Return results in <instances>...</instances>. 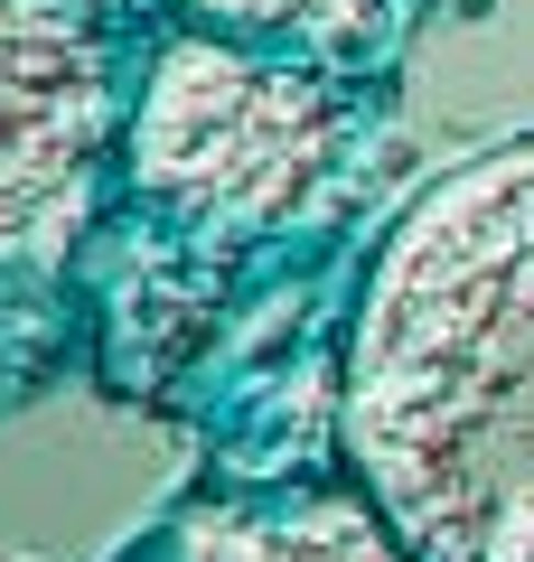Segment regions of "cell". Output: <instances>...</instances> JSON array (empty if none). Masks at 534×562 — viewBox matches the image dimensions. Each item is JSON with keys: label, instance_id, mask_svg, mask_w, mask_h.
Segmentation results:
<instances>
[{"label": "cell", "instance_id": "8992f818", "mask_svg": "<svg viewBox=\"0 0 534 562\" xmlns=\"http://www.w3.org/2000/svg\"><path fill=\"white\" fill-rule=\"evenodd\" d=\"M113 562H169V543H132V553H113Z\"/></svg>", "mask_w": 534, "mask_h": 562}, {"label": "cell", "instance_id": "5b68a950", "mask_svg": "<svg viewBox=\"0 0 534 562\" xmlns=\"http://www.w3.org/2000/svg\"><path fill=\"white\" fill-rule=\"evenodd\" d=\"M198 29H225L244 47H272V57H310L337 76H376L394 66L403 20L413 0H178Z\"/></svg>", "mask_w": 534, "mask_h": 562}, {"label": "cell", "instance_id": "3957f363", "mask_svg": "<svg viewBox=\"0 0 534 562\" xmlns=\"http://www.w3.org/2000/svg\"><path fill=\"white\" fill-rule=\"evenodd\" d=\"M132 38L94 0H0V272H57L94 235L132 140Z\"/></svg>", "mask_w": 534, "mask_h": 562}, {"label": "cell", "instance_id": "7a4b0ae2", "mask_svg": "<svg viewBox=\"0 0 534 562\" xmlns=\"http://www.w3.org/2000/svg\"><path fill=\"white\" fill-rule=\"evenodd\" d=\"M356 140H366L356 76L188 20L141 66L122 188L188 235H281L337 206Z\"/></svg>", "mask_w": 534, "mask_h": 562}, {"label": "cell", "instance_id": "277c9868", "mask_svg": "<svg viewBox=\"0 0 534 562\" xmlns=\"http://www.w3.org/2000/svg\"><path fill=\"white\" fill-rule=\"evenodd\" d=\"M169 562H413L366 479H319V487H244V497H198L159 525Z\"/></svg>", "mask_w": 534, "mask_h": 562}, {"label": "cell", "instance_id": "6da1fadb", "mask_svg": "<svg viewBox=\"0 0 534 562\" xmlns=\"http://www.w3.org/2000/svg\"><path fill=\"white\" fill-rule=\"evenodd\" d=\"M337 441L413 562H534V132L469 150L385 225Z\"/></svg>", "mask_w": 534, "mask_h": 562}]
</instances>
